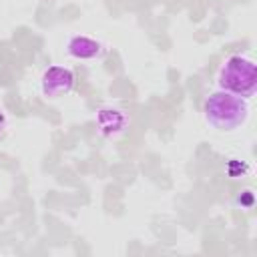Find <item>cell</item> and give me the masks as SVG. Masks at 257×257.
Here are the masks:
<instances>
[{
    "instance_id": "6da1fadb",
    "label": "cell",
    "mask_w": 257,
    "mask_h": 257,
    "mask_svg": "<svg viewBox=\"0 0 257 257\" xmlns=\"http://www.w3.org/2000/svg\"><path fill=\"white\" fill-rule=\"evenodd\" d=\"M249 116V102L243 96L221 90L205 100V118L219 131H233Z\"/></svg>"
},
{
    "instance_id": "7a4b0ae2",
    "label": "cell",
    "mask_w": 257,
    "mask_h": 257,
    "mask_svg": "<svg viewBox=\"0 0 257 257\" xmlns=\"http://www.w3.org/2000/svg\"><path fill=\"white\" fill-rule=\"evenodd\" d=\"M219 86L221 90L249 98L257 90L255 64L243 56H229L219 70Z\"/></svg>"
},
{
    "instance_id": "3957f363",
    "label": "cell",
    "mask_w": 257,
    "mask_h": 257,
    "mask_svg": "<svg viewBox=\"0 0 257 257\" xmlns=\"http://www.w3.org/2000/svg\"><path fill=\"white\" fill-rule=\"evenodd\" d=\"M74 86V74L64 66H50L42 74V92L48 98H58L68 94Z\"/></svg>"
},
{
    "instance_id": "277c9868",
    "label": "cell",
    "mask_w": 257,
    "mask_h": 257,
    "mask_svg": "<svg viewBox=\"0 0 257 257\" xmlns=\"http://www.w3.org/2000/svg\"><path fill=\"white\" fill-rule=\"evenodd\" d=\"M96 122L102 131V135L106 137H116L120 133H124L126 124H128V118L122 110H114V108H102L96 116Z\"/></svg>"
},
{
    "instance_id": "5b68a950",
    "label": "cell",
    "mask_w": 257,
    "mask_h": 257,
    "mask_svg": "<svg viewBox=\"0 0 257 257\" xmlns=\"http://www.w3.org/2000/svg\"><path fill=\"white\" fill-rule=\"evenodd\" d=\"M68 52L74 56V58H80V60H90V58H96L102 54V46L88 38V36H74L70 42H68Z\"/></svg>"
}]
</instances>
